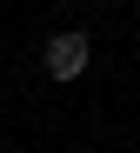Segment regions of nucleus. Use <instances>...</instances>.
Listing matches in <instances>:
<instances>
[{
	"instance_id": "nucleus-1",
	"label": "nucleus",
	"mask_w": 140,
	"mask_h": 153,
	"mask_svg": "<svg viewBox=\"0 0 140 153\" xmlns=\"http://www.w3.org/2000/svg\"><path fill=\"white\" fill-rule=\"evenodd\" d=\"M87 33H53L47 40V73L53 80H80V73H87Z\"/></svg>"
}]
</instances>
